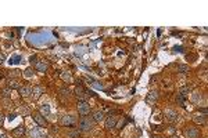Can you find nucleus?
<instances>
[{
    "mask_svg": "<svg viewBox=\"0 0 208 138\" xmlns=\"http://www.w3.org/2000/svg\"><path fill=\"white\" fill-rule=\"evenodd\" d=\"M94 120L93 117H89V116H83L82 119L79 120V128L82 131H90L92 128L94 127Z\"/></svg>",
    "mask_w": 208,
    "mask_h": 138,
    "instance_id": "1",
    "label": "nucleus"
},
{
    "mask_svg": "<svg viewBox=\"0 0 208 138\" xmlns=\"http://www.w3.org/2000/svg\"><path fill=\"white\" fill-rule=\"evenodd\" d=\"M78 112H79L80 115H87V113L90 112V105H89V102H86V101L78 102Z\"/></svg>",
    "mask_w": 208,
    "mask_h": 138,
    "instance_id": "2",
    "label": "nucleus"
},
{
    "mask_svg": "<svg viewBox=\"0 0 208 138\" xmlns=\"http://www.w3.org/2000/svg\"><path fill=\"white\" fill-rule=\"evenodd\" d=\"M183 133H185L186 138H198V135H200V131L196 127H187L185 128Z\"/></svg>",
    "mask_w": 208,
    "mask_h": 138,
    "instance_id": "3",
    "label": "nucleus"
},
{
    "mask_svg": "<svg viewBox=\"0 0 208 138\" xmlns=\"http://www.w3.org/2000/svg\"><path fill=\"white\" fill-rule=\"evenodd\" d=\"M75 123H76V117L72 115H65L61 119V124H64V126H74Z\"/></svg>",
    "mask_w": 208,
    "mask_h": 138,
    "instance_id": "4",
    "label": "nucleus"
},
{
    "mask_svg": "<svg viewBox=\"0 0 208 138\" xmlns=\"http://www.w3.org/2000/svg\"><path fill=\"white\" fill-rule=\"evenodd\" d=\"M43 91H44V89H43L42 86H35L32 90H31V95L36 100V98H39V97L43 94Z\"/></svg>",
    "mask_w": 208,
    "mask_h": 138,
    "instance_id": "5",
    "label": "nucleus"
},
{
    "mask_svg": "<svg viewBox=\"0 0 208 138\" xmlns=\"http://www.w3.org/2000/svg\"><path fill=\"white\" fill-rule=\"evenodd\" d=\"M115 126H117V117L110 115L106 119V128H114Z\"/></svg>",
    "mask_w": 208,
    "mask_h": 138,
    "instance_id": "6",
    "label": "nucleus"
},
{
    "mask_svg": "<svg viewBox=\"0 0 208 138\" xmlns=\"http://www.w3.org/2000/svg\"><path fill=\"white\" fill-rule=\"evenodd\" d=\"M11 134H13V137L16 138H20L22 137L24 134H25V127H22V126H18V127H16L13 131H11Z\"/></svg>",
    "mask_w": 208,
    "mask_h": 138,
    "instance_id": "7",
    "label": "nucleus"
},
{
    "mask_svg": "<svg viewBox=\"0 0 208 138\" xmlns=\"http://www.w3.org/2000/svg\"><path fill=\"white\" fill-rule=\"evenodd\" d=\"M33 120L39 124V126H46L47 124V122H46V119H44V116L43 115H40V113H35L33 115Z\"/></svg>",
    "mask_w": 208,
    "mask_h": 138,
    "instance_id": "8",
    "label": "nucleus"
},
{
    "mask_svg": "<svg viewBox=\"0 0 208 138\" xmlns=\"http://www.w3.org/2000/svg\"><path fill=\"white\" fill-rule=\"evenodd\" d=\"M205 119H207V115H204V113H196V115L193 116V120L196 123H200V124H204V123H205Z\"/></svg>",
    "mask_w": 208,
    "mask_h": 138,
    "instance_id": "9",
    "label": "nucleus"
},
{
    "mask_svg": "<svg viewBox=\"0 0 208 138\" xmlns=\"http://www.w3.org/2000/svg\"><path fill=\"white\" fill-rule=\"evenodd\" d=\"M35 68H36V70H39V72H46L49 68V65L44 62V61H37L36 64H35Z\"/></svg>",
    "mask_w": 208,
    "mask_h": 138,
    "instance_id": "10",
    "label": "nucleus"
},
{
    "mask_svg": "<svg viewBox=\"0 0 208 138\" xmlns=\"http://www.w3.org/2000/svg\"><path fill=\"white\" fill-rule=\"evenodd\" d=\"M31 87H27V86H24V87H18V93H20V95L21 97H28L31 95Z\"/></svg>",
    "mask_w": 208,
    "mask_h": 138,
    "instance_id": "11",
    "label": "nucleus"
},
{
    "mask_svg": "<svg viewBox=\"0 0 208 138\" xmlns=\"http://www.w3.org/2000/svg\"><path fill=\"white\" fill-rule=\"evenodd\" d=\"M93 120L97 122V123L103 122V120H104V112H102V111L94 112V115H93Z\"/></svg>",
    "mask_w": 208,
    "mask_h": 138,
    "instance_id": "12",
    "label": "nucleus"
},
{
    "mask_svg": "<svg viewBox=\"0 0 208 138\" xmlns=\"http://www.w3.org/2000/svg\"><path fill=\"white\" fill-rule=\"evenodd\" d=\"M164 115H165L169 120H176V119H178V115H176L175 111H172V109H166V111L164 112Z\"/></svg>",
    "mask_w": 208,
    "mask_h": 138,
    "instance_id": "13",
    "label": "nucleus"
},
{
    "mask_svg": "<svg viewBox=\"0 0 208 138\" xmlns=\"http://www.w3.org/2000/svg\"><path fill=\"white\" fill-rule=\"evenodd\" d=\"M17 112H18L20 115H22V116H27V115H29V113H31V109H29L28 106L22 105V106H20V108L17 109Z\"/></svg>",
    "mask_w": 208,
    "mask_h": 138,
    "instance_id": "14",
    "label": "nucleus"
},
{
    "mask_svg": "<svg viewBox=\"0 0 208 138\" xmlns=\"http://www.w3.org/2000/svg\"><path fill=\"white\" fill-rule=\"evenodd\" d=\"M157 100H158V91H150V94L147 95V101L153 102V101H157Z\"/></svg>",
    "mask_w": 208,
    "mask_h": 138,
    "instance_id": "15",
    "label": "nucleus"
},
{
    "mask_svg": "<svg viewBox=\"0 0 208 138\" xmlns=\"http://www.w3.org/2000/svg\"><path fill=\"white\" fill-rule=\"evenodd\" d=\"M29 134H31V137L32 138H43V134L37 130V128H32L31 131H29Z\"/></svg>",
    "mask_w": 208,
    "mask_h": 138,
    "instance_id": "16",
    "label": "nucleus"
},
{
    "mask_svg": "<svg viewBox=\"0 0 208 138\" xmlns=\"http://www.w3.org/2000/svg\"><path fill=\"white\" fill-rule=\"evenodd\" d=\"M60 76H61V79L64 80V82H71V80H72V76H71V73H68V72H67V73H65V72H61Z\"/></svg>",
    "mask_w": 208,
    "mask_h": 138,
    "instance_id": "17",
    "label": "nucleus"
},
{
    "mask_svg": "<svg viewBox=\"0 0 208 138\" xmlns=\"http://www.w3.org/2000/svg\"><path fill=\"white\" fill-rule=\"evenodd\" d=\"M75 93H76V95L79 97V98H83V95H85V91H83V89H82L80 86H78V87L75 89Z\"/></svg>",
    "mask_w": 208,
    "mask_h": 138,
    "instance_id": "18",
    "label": "nucleus"
},
{
    "mask_svg": "<svg viewBox=\"0 0 208 138\" xmlns=\"http://www.w3.org/2000/svg\"><path fill=\"white\" fill-rule=\"evenodd\" d=\"M40 111H42L44 115H49V113H50V106H49L47 104H43V105L40 106Z\"/></svg>",
    "mask_w": 208,
    "mask_h": 138,
    "instance_id": "19",
    "label": "nucleus"
},
{
    "mask_svg": "<svg viewBox=\"0 0 208 138\" xmlns=\"http://www.w3.org/2000/svg\"><path fill=\"white\" fill-rule=\"evenodd\" d=\"M33 73H35V72H33V69L32 68H28L27 70L24 72V76H25V77H32Z\"/></svg>",
    "mask_w": 208,
    "mask_h": 138,
    "instance_id": "20",
    "label": "nucleus"
},
{
    "mask_svg": "<svg viewBox=\"0 0 208 138\" xmlns=\"http://www.w3.org/2000/svg\"><path fill=\"white\" fill-rule=\"evenodd\" d=\"M178 70L182 72V73H186V72H189V66H187V65H179V66H178Z\"/></svg>",
    "mask_w": 208,
    "mask_h": 138,
    "instance_id": "21",
    "label": "nucleus"
},
{
    "mask_svg": "<svg viewBox=\"0 0 208 138\" xmlns=\"http://www.w3.org/2000/svg\"><path fill=\"white\" fill-rule=\"evenodd\" d=\"M8 89H18V83H17V80H10L8 82Z\"/></svg>",
    "mask_w": 208,
    "mask_h": 138,
    "instance_id": "22",
    "label": "nucleus"
},
{
    "mask_svg": "<svg viewBox=\"0 0 208 138\" xmlns=\"http://www.w3.org/2000/svg\"><path fill=\"white\" fill-rule=\"evenodd\" d=\"M10 89H4V90H1V97H4V98H8L10 97Z\"/></svg>",
    "mask_w": 208,
    "mask_h": 138,
    "instance_id": "23",
    "label": "nucleus"
},
{
    "mask_svg": "<svg viewBox=\"0 0 208 138\" xmlns=\"http://www.w3.org/2000/svg\"><path fill=\"white\" fill-rule=\"evenodd\" d=\"M190 93V89L189 87H183V89H181V95H186V94H189Z\"/></svg>",
    "mask_w": 208,
    "mask_h": 138,
    "instance_id": "24",
    "label": "nucleus"
},
{
    "mask_svg": "<svg viewBox=\"0 0 208 138\" xmlns=\"http://www.w3.org/2000/svg\"><path fill=\"white\" fill-rule=\"evenodd\" d=\"M69 137L71 138H78L79 137V131H71V133H69Z\"/></svg>",
    "mask_w": 208,
    "mask_h": 138,
    "instance_id": "25",
    "label": "nucleus"
},
{
    "mask_svg": "<svg viewBox=\"0 0 208 138\" xmlns=\"http://www.w3.org/2000/svg\"><path fill=\"white\" fill-rule=\"evenodd\" d=\"M4 61H6V55H4V54H3V53H0V65L3 64Z\"/></svg>",
    "mask_w": 208,
    "mask_h": 138,
    "instance_id": "26",
    "label": "nucleus"
},
{
    "mask_svg": "<svg viewBox=\"0 0 208 138\" xmlns=\"http://www.w3.org/2000/svg\"><path fill=\"white\" fill-rule=\"evenodd\" d=\"M29 62H31V64H36V62H37V61H36V57H35V55H32V57L29 58Z\"/></svg>",
    "mask_w": 208,
    "mask_h": 138,
    "instance_id": "27",
    "label": "nucleus"
},
{
    "mask_svg": "<svg viewBox=\"0 0 208 138\" xmlns=\"http://www.w3.org/2000/svg\"><path fill=\"white\" fill-rule=\"evenodd\" d=\"M193 100H194V101L197 102L198 100H201V95H198V94H194V97H193Z\"/></svg>",
    "mask_w": 208,
    "mask_h": 138,
    "instance_id": "28",
    "label": "nucleus"
},
{
    "mask_svg": "<svg viewBox=\"0 0 208 138\" xmlns=\"http://www.w3.org/2000/svg\"><path fill=\"white\" fill-rule=\"evenodd\" d=\"M3 122H4V116H3V113L0 112V126L3 124Z\"/></svg>",
    "mask_w": 208,
    "mask_h": 138,
    "instance_id": "29",
    "label": "nucleus"
},
{
    "mask_svg": "<svg viewBox=\"0 0 208 138\" xmlns=\"http://www.w3.org/2000/svg\"><path fill=\"white\" fill-rule=\"evenodd\" d=\"M0 138H6V134L3 131H0Z\"/></svg>",
    "mask_w": 208,
    "mask_h": 138,
    "instance_id": "30",
    "label": "nucleus"
},
{
    "mask_svg": "<svg viewBox=\"0 0 208 138\" xmlns=\"http://www.w3.org/2000/svg\"><path fill=\"white\" fill-rule=\"evenodd\" d=\"M172 138H179V137H172Z\"/></svg>",
    "mask_w": 208,
    "mask_h": 138,
    "instance_id": "31",
    "label": "nucleus"
}]
</instances>
